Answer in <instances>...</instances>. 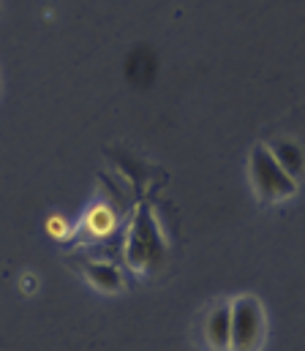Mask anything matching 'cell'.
<instances>
[{
    "mask_svg": "<svg viewBox=\"0 0 305 351\" xmlns=\"http://www.w3.org/2000/svg\"><path fill=\"white\" fill-rule=\"evenodd\" d=\"M232 302V330H229V351H265L267 349V335H270V322H267V308L265 302L251 294H234L229 297Z\"/></svg>",
    "mask_w": 305,
    "mask_h": 351,
    "instance_id": "2",
    "label": "cell"
},
{
    "mask_svg": "<svg viewBox=\"0 0 305 351\" xmlns=\"http://www.w3.org/2000/svg\"><path fill=\"white\" fill-rule=\"evenodd\" d=\"M114 229H117V215H114V210H112L109 204H103V202H96V204L82 215V223L77 226V232L88 234L90 240H103V237H109Z\"/></svg>",
    "mask_w": 305,
    "mask_h": 351,
    "instance_id": "6",
    "label": "cell"
},
{
    "mask_svg": "<svg viewBox=\"0 0 305 351\" xmlns=\"http://www.w3.org/2000/svg\"><path fill=\"white\" fill-rule=\"evenodd\" d=\"M229 330H232V302L229 297L212 300L199 322L202 351H229Z\"/></svg>",
    "mask_w": 305,
    "mask_h": 351,
    "instance_id": "4",
    "label": "cell"
},
{
    "mask_svg": "<svg viewBox=\"0 0 305 351\" xmlns=\"http://www.w3.org/2000/svg\"><path fill=\"white\" fill-rule=\"evenodd\" d=\"M63 226H66V221H63L60 215H52V218H49V223H47L49 234H52V237H58V240H63Z\"/></svg>",
    "mask_w": 305,
    "mask_h": 351,
    "instance_id": "8",
    "label": "cell"
},
{
    "mask_svg": "<svg viewBox=\"0 0 305 351\" xmlns=\"http://www.w3.org/2000/svg\"><path fill=\"white\" fill-rule=\"evenodd\" d=\"M245 177L251 185L254 199L262 207H278L292 202L300 193V180L292 177L281 161L273 156L267 142H256L248 150V161H245Z\"/></svg>",
    "mask_w": 305,
    "mask_h": 351,
    "instance_id": "1",
    "label": "cell"
},
{
    "mask_svg": "<svg viewBox=\"0 0 305 351\" xmlns=\"http://www.w3.org/2000/svg\"><path fill=\"white\" fill-rule=\"evenodd\" d=\"M88 286H93L101 294H120L125 291V278L112 262H96V259H74L71 264Z\"/></svg>",
    "mask_w": 305,
    "mask_h": 351,
    "instance_id": "5",
    "label": "cell"
},
{
    "mask_svg": "<svg viewBox=\"0 0 305 351\" xmlns=\"http://www.w3.org/2000/svg\"><path fill=\"white\" fill-rule=\"evenodd\" d=\"M164 251H167V243H164V234H161V226H158L153 210L147 204H139L136 215H134V223L128 226L125 259L136 272H145L153 264L161 262Z\"/></svg>",
    "mask_w": 305,
    "mask_h": 351,
    "instance_id": "3",
    "label": "cell"
},
{
    "mask_svg": "<svg viewBox=\"0 0 305 351\" xmlns=\"http://www.w3.org/2000/svg\"><path fill=\"white\" fill-rule=\"evenodd\" d=\"M270 145V150H273V156L281 161V167L289 172L292 177H303L305 172V153L303 147L295 142V139H278V142H267Z\"/></svg>",
    "mask_w": 305,
    "mask_h": 351,
    "instance_id": "7",
    "label": "cell"
}]
</instances>
